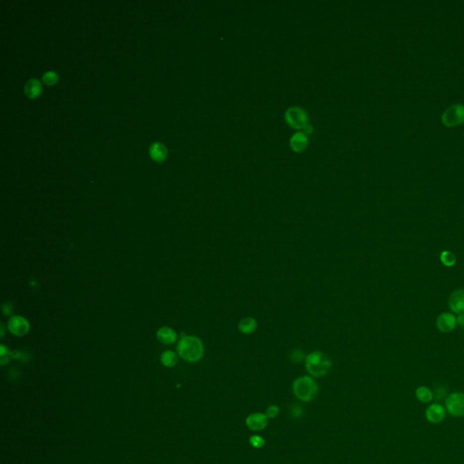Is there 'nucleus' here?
<instances>
[{
  "mask_svg": "<svg viewBox=\"0 0 464 464\" xmlns=\"http://www.w3.org/2000/svg\"><path fill=\"white\" fill-rule=\"evenodd\" d=\"M177 350L180 357L190 363L200 361L204 354V347L201 339L193 335L183 337L179 343Z\"/></svg>",
  "mask_w": 464,
  "mask_h": 464,
  "instance_id": "1",
  "label": "nucleus"
},
{
  "mask_svg": "<svg viewBox=\"0 0 464 464\" xmlns=\"http://www.w3.org/2000/svg\"><path fill=\"white\" fill-rule=\"evenodd\" d=\"M306 369L312 377H323L328 374L332 366L330 358L321 351H313L305 359Z\"/></svg>",
  "mask_w": 464,
  "mask_h": 464,
  "instance_id": "2",
  "label": "nucleus"
},
{
  "mask_svg": "<svg viewBox=\"0 0 464 464\" xmlns=\"http://www.w3.org/2000/svg\"><path fill=\"white\" fill-rule=\"evenodd\" d=\"M292 390L295 396L302 402H308L317 397L318 385L310 375H303L295 380Z\"/></svg>",
  "mask_w": 464,
  "mask_h": 464,
  "instance_id": "3",
  "label": "nucleus"
},
{
  "mask_svg": "<svg viewBox=\"0 0 464 464\" xmlns=\"http://www.w3.org/2000/svg\"><path fill=\"white\" fill-rule=\"evenodd\" d=\"M442 122L444 125L450 127L460 125L464 122V105L462 104H453L442 114Z\"/></svg>",
  "mask_w": 464,
  "mask_h": 464,
  "instance_id": "4",
  "label": "nucleus"
},
{
  "mask_svg": "<svg viewBox=\"0 0 464 464\" xmlns=\"http://www.w3.org/2000/svg\"><path fill=\"white\" fill-rule=\"evenodd\" d=\"M446 409L450 415L455 417L464 416V393H452L446 398Z\"/></svg>",
  "mask_w": 464,
  "mask_h": 464,
  "instance_id": "5",
  "label": "nucleus"
},
{
  "mask_svg": "<svg viewBox=\"0 0 464 464\" xmlns=\"http://www.w3.org/2000/svg\"><path fill=\"white\" fill-rule=\"evenodd\" d=\"M268 418L263 413H253L246 418V426L253 432L263 431L267 427Z\"/></svg>",
  "mask_w": 464,
  "mask_h": 464,
  "instance_id": "6",
  "label": "nucleus"
},
{
  "mask_svg": "<svg viewBox=\"0 0 464 464\" xmlns=\"http://www.w3.org/2000/svg\"><path fill=\"white\" fill-rule=\"evenodd\" d=\"M30 329V325L24 317L15 316L9 322V330L17 336L27 335Z\"/></svg>",
  "mask_w": 464,
  "mask_h": 464,
  "instance_id": "7",
  "label": "nucleus"
},
{
  "mask_svg": "<svg viewBox=\"0 0 464 464\" xmlns=\"http://www.w3.org/2000/svg\"><path fill=\"white\" fill-rule=\"evenodd\" d=\"M436 326L442 333H450L454 330L457 326V318L451 313H442L436 320Z\"/></svg>",
  "mask_w": 464,
  "mask_h": 464,
  "instance_id": "8",
  "label": "nucleus"
},
{
  "mask_svg": "<svg viewBox=\"0 0 464 464\" xmlns=\"http://www.w3.org/2000/svg\"><path fill=\"white\" fill-rule=\"evenodd\" d=\"M425 417L431 424H440L445 418V410L441 404L433 403L426 409Z\"/></svg>",
  "mask_w": 464,
  "mask_h": 464,
  "instance_id": "9",
  "label": "nucleus"
},
{
  "mask_svg": "<svg viewBox=\"0 0 464 464\" xmlns=\"http://www.w3.org/2000/svg\"><path fill=\"white\" fill-rule=\"evenodd\" d=\"M449 307L453 312L464 314V289H457L449 298Z\"/></svg>",
  "mask_w": 464,
  "mask_h": 464,
  "instance_id": "10",
  "label": "nucleus"
},
{
  "mask_svg": "<svg viewBox=\"0 0 464 464\" xmlns=\"http://www.w3.org/2000/svg\"><path fill=\"white\" fill-rule=\"evenodd\" d=\"M286 119L290 125L296 128H301L306 125L307 117L300 108H291L286 112Z\"/></svg>",
  "mask_w": 464,
  "mask_h": 464,
  "instance_id": "11",
  "label": "nucleus"
},
{
  "mask_svg": "<svg viewBox=\"0 0 464 464\" xmlns=\"http://www.w3.org/2000/svg\"><path fill=\"white\" fill-rule=\"evenodd\" d=\"M258 322L254 317H243L238 324V328L243 335H251L258 329Z\"/></svg>",
  "mask_w": 464,
  "mask_h": 464,
  "instance_id": "12",
  "label": "nucleus"
},
{
  "mask_svg": "<svg viewBox=\"0 0 464 464\" xmlns=\"http://www.w3.org/2000/svg\"><path fill=\"white\" fill-rule=\"evenodd\" d=\"M167 152L168 151H167L165 145L159 142L152 143L150 147V155L152 157V160L158 161V162H161L165 160Z\"/></svg>",
  "mask_w": 464,
  "mask_h": 464,
  "instance_id": "13",
  "label": "nucleus"
},
{
  "mask_svg": "<svg viewBox=\"0 0 464 464\" xmlns=\"http://www.w3.org/2000/svg\"><path fill=\"white\" fill-rule=\"evenodd\" d=\"M157 338L163 344H172L177 339V335L171 328L162 327L157 332Z\"/></svg>",
  "mask_w": 464,
  "mask_h": 464,
  "instance_id": "14",
  "label": "nucleus"
},
{
  "mask_svg": "<svg viewBox=\"0 0 464 464\" xmlns=\"http://www.w3.org/2000/svg\"><path fill=\"white\" fill-rule=\"evenodd\" d=\"M25 93L29 98H36L41 93V84L37 79H30L25 86Z\"/></svg>",
  "mask_w": 464,
  "mask_h": 464,
  "instance_id": "15",
  "label": "nucleus"
},
{
  "mask_svg": "<svg viewBox=\"0 0 464 464\" xmlns=\"http://www.w3.org/2000/svg\"><path fill=\"white\" fill-rule=\"evenodd\" d=\"M415 396L420 402L427 403L433 400V393L428 387L420 386L415 391Z\"/></svg>",
  "mask_w": 464,
  "mask_h": 464,
  "instance_id": "16",
  "label": "nucleus"
},
{
  "mask_svg": "<svg viewBox=\"0 0 464 464\" xmlns=\"http://www.w3.org/2000/svg\"><path fill=\"white\" fill-rule=\"evenodd\" d=\"M440 260H441V262H442L443 266L448 267V268L453 267L456 264V261H457L455 255L453 254L451 251H449V250H443L442 252H441Z\"/></svg>",
  "mask_w": 464,
  "mask_h": 464,
  "instance_id": "17",
  "label": "nucleus"
},
{
  "mask_svg": "<svg viewBox=\"0 0 464 464\" xmlns=\"http://www.w3.org/2000/svg\"><path fill=\"white\" fill-rule=\"evenodd\" d=\"M161 363L167 367H173L177 364V356L171 351H166L161 355Z\"/></svg>",
  "mask_w": 464,
  "mask_h": 464,
  "instance_id": "18",
  "label": "nucleus"
},
{
  "mask_svg": "<svg viewBox=\"0 0 464 464\" xmlns=\"http://www.w3.org/2000/svg\"><path fill=\"white\" fill-rule=\"evenodd\" d=\"M292 147L296 151H301L307 144V139L303 134H297L293 136L291 141Z\"/></svg>",
  "mask_w": 464,
  "mask_h": 464,
  "instance_id": "19",
  "label": "nucleus"
},
{
  "mask_svg": "<svg viewBox=\"0 0 464 464\" xmlns=\"http://www.w3.org/2000/svg\"><path fill=\"white\" fill-rule=\"evenodd\" d=\"M42 80L45 85H53L56 84L58 81L57 74L54 71H48L42 76Z\"/></svg>",
  "mask_w": 464,
  "mask_h": 464,
  "instance_id": "20",
  "label": "nucleus"
},
{
  "mask_svg": "<svg viewBox=\"0 0 464 464\" xmlns=\"http://www.w3.org/2000/svg\"><path fill=\"white\" fill-rule=\"evenodd\" d=\"M250 444L255 449H261L265 445V439L260 435H252L249 440Z\"/></svg>",
  "mask_w": 464,
  "mask_h": 464,
  "instance_id": "21",
  "label": "nucleus"
},
{
  "mask_svg": "<svg viewBox=\"0 0 464 464\" xmlns=\"http://www.w3.org/2000/svg\"><path fill=\"white\" fill-rule=\"evenodd\" d=\"M279 412H280L279 407L276 405V404H272V405L268 406L267 410H266L265 415H267L268 419H274V418L277 417V415H279Z\"/></svg>",
  "mask_w": 464,
  "mask_h": 464,
  "instance_id": "22",
  "label": "nucleus"
},
{
  "mask_svg": "<svg viewBox=\"0 0 464 464\" xmlns=\"http://www.w3.org/2000/svg\"><path fill=\"white\" fill-rule=\"evenodd\" d=\"M290 358L292 361L295 362V363H300V362L305 361L306 359V357L304 355V353L300 350H294L293 352L291 353V356H290Z\"/></svg>",
  "mask_w": 464,
  "mask_h": 464,
  "instance_id": "23",
  "label": "nucleus"
},
{
  "mask_svg": "<svg viewBox=\"0 0 464 464\" xmlns=\"http://www.w3.org/2000/svg\"><path fill=\"white\" fill-rule=\"evenodd\" d=\"M445 394H446V390L442 388V387H440V388L438 389L437 392L435 393V396L437 398V400H441L442 398H444Z\"/></svg>",
  "mask_w": 464,
  "mask_h": 464,
  "instance_id": "24",
  "label": "nucleus"
},
{
  "mask_svg": "<svg viewBox=\"0 0 464 464\" xmlns=\"http://www.w3.org/2000/svg\"><path fill=\"white\" fill-rule=\"evenodd\" d=\"M456 318H457V325H459L461 327H464V314L458 315V317H456Z\"/></svg>",
  "mask_w": 464,
  "mask_h": 464,
  "instance_id": "25",
  "label": "nucleus"
}]
</instances>
